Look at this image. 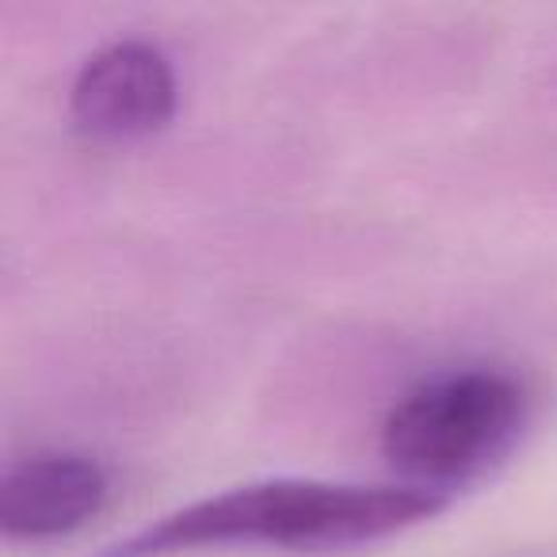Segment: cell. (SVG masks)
<instances>
[{
    "mask_svg": "<svg viewBox=\"0 0 557 557\" xmlns=\"http://www.w3.org/2000/svg\"><path fill=\"white\" fill-rule=\"evenodd\" d=\"M447 493L420 485L256 481L207 496L103 549L100 557H172L210 546L336 549L386 539L443 511Z\"/></svg>",
    "mask_w": 557,
    "mask_h": 557,
    "instance_id": "1",
    "label": "cell"
},
{
    "mask_svg": "<svg viewBox=\"0 0 557 557\" xmlns=\"http://www.w3.org/2000/svg\"><path fill=\"white\" fill-rule=\"evenodd\" d=\"M527 394L504 371H450L424 382L389 409L382 450L409 485L443 493L516 443Z\"/></svg>",
    "mask_w": 557,
    "mask_h": 557,
    "instance_id": "2",
    "label": "cell"
},
{
    "mask_svg": "<svg viewBox=\"0 0 557 557\" xmlns=\"http://www.w3.org/2000/svg\"><path fill=\"white\" fill-rule=\"evenodd\" d=\"M176 111L169 58L149 42H115L85 62L73 85V119L103 141H131L161 131Z\"/></svg>",
    "mask_w": 557,
    "mask_h": 557,
    "instance_id": "3",
    "label": "cell"
},
{
    "mask_svg": "<svg viewBox=\"0 0 557 557\" xmlns=\"http://www.w3.org/2000/svg\"><path fill=\"white\" fill-rule=\"evenodd\" d=\"M108 500V473L85 455H35L0 485V527L9 539L50 542L85 527Z\"/></svg>",
    "mask_w": 557,
    "mask_h": 557,
    "instance_id": "4",
    "label": "cell"
}]
</instances>
